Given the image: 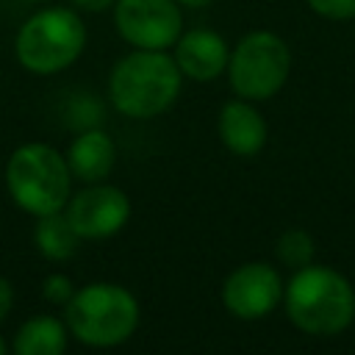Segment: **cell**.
<instances>
[{
  "label": "cell",
  "mask_w": 355,
  "mask_h": 355,
  "mask_svg": "<svg viewBox=\"0 0 355 355\" xmlns=\"http://www.w3.org/2000/svg\"><path fill=\"white\" fill-rule=\"evenodd\" d=\"M283 302L291 324L308 336H338L355 319V288L333 266L308 263L294 269Z\"/></svg>",
  "instance_id": "6da1fadb"
},
{
  "label": "cell",
  "mask_w": 355,
  "mask_h": 355,
  "mask_svg": "<svg viewBox=\"0 0 355 355\" xmlns=\"http://www.w3.org/2000/svg\"><path fill=\"white\" fill-rule=\"evenodd\" d=\"M180 78L175 58L164 50L136 47L108 75L111 105L133 119H150L164 114L180 94Z\"/></svg>",
  "instance_id": "7a4b0ae2"
},
{
  "label": "cell",
  "mask_w": 355,
  "mask_h": 355,
  "mask_svg": "<svg viewBox=\"0 0 355 355\" xmlns=\"http://www.w3.org/2000/svg\"><path fill=\"white\" fill-rule=\"evenodd\" d=\"M6 183L11 200L22 211L44 216L67 208L72 191V172L67 158L55 147L31 141L11 153L6 164Z\"/></svg>",
  "instance_id": "3957f363"
},
{
  "label": "cell",
  "mask_w": 355,
  "mask_h": 355,
  "mask_svg": "<svg viewBox=\"0 0 355 355\" xmlns=\"http://www.w3.org/2000/svg\"><path fill=\"white\" fill-rule=\"evenodd\" d=\"M67 308L69 333L89 347H116L139 324L136 297L116 283H92L72 294Z\"/></svg>",
  "instance_id": "277c9868"
},
{
  "label": "cell",
  "mask_w": 355,
  "mask_h": 355,
  "mask_svg": "<svg viewBox=\"0 0 355 355\" xmlns=\"http://www.w3.org/2000/svg\"><path fill=\"white\" fill-rule=\"evenodd\" d=\"M86 44L83 19L64 6L33 14L17 33V58L33 75H55L67 69Z\"/></svg>",
  "instance_id": "5b68a950"
},
{
  "label": "cell",
  "mask_w": 355,
  "mask_h": 355,
  "mask_svg": "<svg viewBox=\"0 0 355 355\" xmlns=\"http://www.w3.org/2000/svg\"><path fill=\"white\" fill-rule=\"evenodd\" d=\"M291 72V50L272 31H250L239 39L227 58V78L239 97L269 100Z\"/></svg>",
  "instance_id": "8992f818"
},
{
  "label": "cell",
  "mask_w": 355,
  "mask_h": 355,
  "mask_svg": "<svg viewBox=\"0 0 355 355\" xmlns=\"http://www.w3.org/2000/svg\"><path fill=\"white\" fill-rule=\"evenodd\" d=\"M114 22L125 42L144 50L172 47L183 28L178 0H116Z\"/></svg>",
  "instance_id": "52a82bcc"
},
{
  "label": "cell",
  "mask_w": 355,
  "mask_h": 355,
  "mask_svg": "<svg viewBox=\"0 0 355 355\" xmlns=\"http://www.w3.org/2000/svg\"><path fill=\"white\" fill-rule=\"evenodd\" d=\"M283 300V280L275 266L250 261L233 269L222 283V302L236 319H263Z\"/></svg>",
  "instance_id": "ba28073f"
},
{
  "label": "cell",
  "mask_w": 355,
  "mask_h": 355,
  "mask_svg": "<svg viewBox=\"0 0 355 355\" xmlns=\"http://www.w3.org/2000/svg\"><path fill=\"white\" fill-rule=\"evenodd\" d=\"M67 219L80 239H108L130 219V200L122 189L97 180L67 202Z\"/></svg>",
  "instance_id": "9c48e42d"
},
{
  "label": "cell",
  "mask_w": 355,
  "mask_h": 355,
  "mask_svg": "<svg viewBox=\"0 0 355 355\" xmlns=\"http://www.w3.org/2000/svg\"><path fill=\"white\" fill-rule=\"evenodd\" d=\"M227 42L208 28H194L175 42V64L191 80H214L227 69Z\"/></svg>",
  "instance_id": "30bf717a"
},
{
  "label": "cell",
  "mask_w": 355,
  "mask_h": 355,
  "mask_svg": "<svg viewBox=\"0 0 355 355\" xmlns=\"http://www.w3.org/2000/svg\"><path fill=\"white\" fill-rule=\"evenodd\" d=\"M219 139L230 153L252 158L266 144V119L250 100H230L219 111Z\"/></svg>",
  "instance_id": "8fae6325"
},
{
  "label": "cell",
  "mask_w": 355,
  "mask_h": 355,
  "mask_svg": "<svg viewBox=\"0 0 355 355\" xmlns=\"http://www.w3.org/2000/svg\"><path fill=\"white\" fill-rule=\"evenodd\" d=\"M114 161H116L114 141L100 128L80 130L67 150L69 172H72V178H78L83 183H97V180L108 178V172L114 169Z\"/></svg>",
  "instance_id": "7c38bea8"
},
{
  "label": "cell",
  "mask_w": 355,
  "mask_h": 355,
  "mask_svg": "<svg viewBox=\"0 0 355 355\" xmlns=\"http://www.w3.org/2000/svg\"><path fill=\"white\" fill-rule=\"evenodd\" d=\"M67 347V327L55 316H33L28 319L17 336L11 349L17 355H61Z\"/></svg>",
  "instance_id": "4fadbf2b"
},
{
  "label": "cell",
  "mask_w": 355,
  "mask_h": 355,
  "mask_svg": "<svg viewBox=\"0 0 355 355\" xmlns=\"http://www.w3.org/2000/svg\"><path fill=\"white\" fill-rule=\"evenodd\" d=\"M33 244L47 261H67V258H72L78 252L80 236L75 233V227L67 219V214L55 211V214L39 216L36 230H33Z\"/></svg>",
  "instance_id": "5bb4252c"
},
{
  "label": "cell",
  "mask_w": 355,
  "mask_h": 355,
  "mask_svg": "<svg viewBox=\"0 0 355 355\" xmlns=\"http://www.w3.org/2000/svg\"><path fill=\"white\" fill-rule=\"evenodd\" d=\"M275 252L280 258L283 266H291V269H302L308 263H313V255H316V244L311 239L308 230L302 227H291L286 233H280L277 244H275Z\"/></svg>",
  "instance_id": "9a60e30c"
},
{
  "label": "cell",
  "mask_w": 355,
  "mask_h": 355,
  "mask_svg": "<svg viewBox=\"0 0 355 355\" xmlns=\"http://www.w3.org/2000/svg\"><path fill=\"white\" fill-rule=\"evenodd\" d=\"M103 119V105L92 97V94H78L69 100L67 105V122L80 133V130H89V128H97Z\"/></svg>",
  "instance_id": "2e32d148"
},
{
  "label": "cell",
  "mask_w": 355,
  "mask_h": 355,
  "mask_svg": "<svg viewBox=\"0 0 355 355\" xmlns=\"http://www.w3.org/2000/svg\"><path fill=\"white\" fill-rule=\"evenodd\" d=\"M72 294H75L72 280H69L67 275H61V272L47 275L44 283H42V297H44L50 305H67V302L72 300Z\"/></svg>",
  "instance_id": "e0dca14e"
},
{
  "label": "cell",
  "mask_w": 355,
  "mask_h": 355,
  "mask_svg": "<svg viewBox=\"0 0 355 355\" xmlns=\"http://www.w3.org/2000/svg\"><path fill=\"white\" fill-rule=\"evenodd\" d=\"M308 6L324 19H355V0H308Z\"/></svg>",
  "instance_id": "ac0fdd59"
},
{
  "label": "cell",
  "mask_w": 355,
  "mask_h": 355,
  "mask_svg": "<svg viewBox=\"0 0 355 355\" xmlns=\"http://www.w3.org/2000/svg\"><path fill=\"white\" fill-rule=\"evenodd\" d=\"M11 305H14V288H11V283L0 275V322L8 316Z\"/></svg>",
  "instance_id": "d6986e66"
},
{
  "label": "cell",
  "mask_w": 355,
  "mask_h": 355,
  "mask_svg": "<svg viewBox=\"0 0 355 355\" xmlns=\"http://www.w3.org/2000/svg\"><path fill=\"white\" fill-rule=\"evenodd\" d=\"M78 8H83V11H105V8H111L116 0H72Z\"/></svg>",
  "instance_id": "ffe728a7"
},
{
  "label": "cell",
  "mask_w": 355,
  "mask_h": 355,
  "mask_svg": "<svg viewBox=\"0 0 355 355\" xmlns=\"http://www.w3.org/2000/svg\"><path fill=\"white\" fill-rule=\"evenodd\" d=\"M180 6H189V8H205V6H211L214 0H178Z\"/></svg>",
  "instance_id": "44dd1931"
},
{
  "label": "cell",
  "mask_w": 355,
  "mask_h": 355,
  "mask_svg": "<svg viewBox=\"0 0 355 355\" xmlns=\"http://www.w3.org/2000/svg\"><path fill=\"white\" fill-rule=\"evenodd\" d=\"M6 352V341H3V336H0V355Z\"/></svg>",
  "instance_id": "7402d4cb"
}]
</instances>
